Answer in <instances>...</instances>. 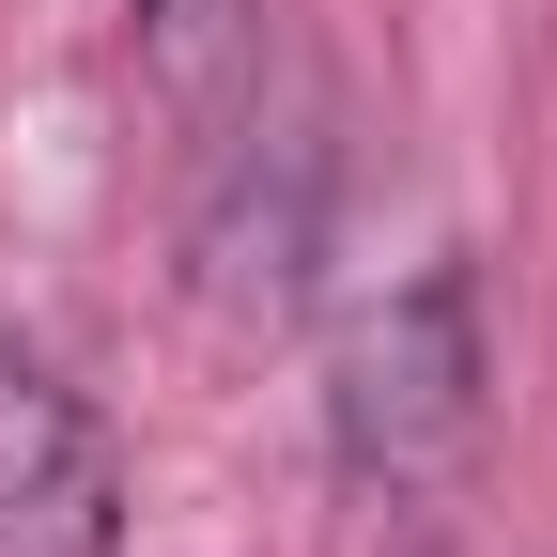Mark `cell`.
<instances>
[{"label":"cell","instance_id":"3957f363","mask_svg":"<svg viewBox=\"0 0 557 557\" xmlns=\"http://www.w3.org/2000/svg\"><path fill=\"white\" fill-rule=\"evenodd\" d=\"M0 557H124V465L109 418L32 341H0Z\"/></svg>","mask_w":557,"mask_h":557},{"label":"cell","instance_id":"7a4b0ae2","mask_svg":"<svg viewBox=\"0 0 557 557\" xmlns=\"http://www.w3.org/2000/svg\"><path fill=\"white\" fill-rule=\"evenodd\" d=\"M325 218H341V139L310 94L278 109H218L201 124V186H186V295L218 325H295L325 278Z\"/></svg>","mask_w":557,"mask_h":557},{"label":"cell","instance_id":"6da1fadb","mask_svg":"<svg viewBox=\"0 0 557 557\" xmlns=\"http://www.w3.org/2000/svg\"><path fill=\"white\" fill-rule=\"evenodd\" d=\"M480 387H496V357H480V263H418L387 310L341 325L325 357V449L357 496H434V480L480 449Z\"/></svg>","mask_w":557,"mask_h":557},{"label":"cell","instance_id":"277c9868","mask_svg":"<svg viewBox=\"0 0 557 557\" xmlns=\"http://www.w3.org/2000/svg\"><path fill=\"white\" fill-rule=\"evenodd\" d=\"M124 47H139V94L171 124H218L263 78V0H124Z\"/></svg>","mask_w":557,"mask_h":557}]
</instances>
